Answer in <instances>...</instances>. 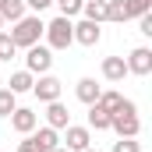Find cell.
<instances>
[{"instance_id": "obj_1", "label": "cell", "mask_w": 152, "mask_h": 152, "mask_svg": "<svg viewBox=\"0 0 152 152\" xmlns=\"http://www.w3.org/2000/svg\"><path fill=\"white\" fill-rule=\"evenodd\" d=\"M42 28H46V21H42L39 14H25V18H18V21L11 25L7 36L14 39L18 50H28V46H36L39 39H42Z\"/></svg>"}, {"instance_id": "obj_2", "label": "cell", "mask_w": 152, "mask_h": 152, "mask_svg": "<svg viewBox=\"0 0 152 152\" xmlns=\"http://www.w3.org/2000/svg\"><path fill=\"white\" fill-rule=\"evenodd\" d=\"M42 36H46V46L57 53V50H67L71 42H75V28H71V18H53L46 28H42Z\"/></svg>"}, {"instance_id": "obj_3", "label": "cell", "mask_w": 152, "mask_h": 152, "mask_svg": "<svg viewBox=\"0 0 152 152\" xmlns=\"http://www.w3.org/2000/svg\"><path fill=\"white\" fill-rule=\"evenodd\" d=\"M50 67H53V50L50 46H28L25 50V71H32V75H50Z\"/></svg>"}, {"instance_id": "obj_4", "label": "cell", "mask_w": 152, "mask_h": 152, "mask_svg": "<svg viewBox=\"0 0 152 152\" xmlns=\"http://www.w3.org/2000/svg\"><path fill=\"white\" fill-rule=\"evenodd\" d=\"M124 64H127V75L149 78L152 75V50H149V46H134V50L124 57Z\"/></svg>"}, {"instance_id": "obj_5", "label": "cell", "mask_w": 152, "mask_h": 152, "mask_svg": "<svg viewBox=\"0 0 152 152\" xmlns=\"http://www.w3.org/2000/svg\"><path fill=\"white\" fill-rule=\"evenodd\" d=\"M110 131L117 138H138L142 134V117L138 113H113L110 117Z\"/></svg>"}, {"instance_id": "obj_6", "label": "cell", "mask_w": 152, "mask_h": 152, "mask_svg": "<svg viewBox=\"0 0 152 152\" xmlns=\"http://www.w3.org/2000/svg\"><path fill=\"white\" fill-rule=\"evenodd\" d=\"M60 88H64V81L53 75H39L32 81V96H36L39 103H53V99H60Z\"/></svg>"}, {"instance_id": "obj_7", "label": "cell", "mask_w": 152, "mask_h": 152, "mask_svg": "<svg viewBox=\"0 0 152 152\" xmlns=\"http://www.w3.org/2000/svg\"><path fill=\"white\" fill-rule=\"evenodd\" d=\"M7 120H11V127H14L18 134H32V131L39 127V113L28 110V106H14V113L7 117Z\"/></svg>"}, {"instance_id": "obj_8", "label": "cell", "mask_w": 152, "mask_h": 152, "mask_svg": "<svg viewBox=\"0 0 152 152\" xmlns=\"http://www.w3.org/2000/svg\"><path fill=\"white\" fill-rule=\"evenodd\" d=\"M64 131H67V134H64V149L81 152V149L92 145V131H88V127H81V124H67Z\"/></svg>"}, {"instance_id": "obj_9", "label": "cell", "mask_w": 152, "mask_h": 152, "mask_svg": "<svg viewBox=\"0 0 152 152\" xmlns=\"http://www.w3.org/2000/svg\"><path fill=\"white\" fill-rule=\"evenodd\" d=\"M71 28H75V42H81V46H96V42L103 39V28H99L96 21H88V18L71 21Z\"/></svg>"}, {"instance_id": "obj_10", "label": "cell", "mask_w": 152, "mask_h": 152, "mask_svg": "<svg viewBox=\"0 0 152 152\" xmlns=\"http://www.w3.org/2000/svg\"><path fill=\"white\" fill-rule=\"evenodd\" d=\"M67 124H71V113H67V106H64L60 99L46 103V127H53V131H64Z\"/></svg>"}, {"instance_id": "obj_11", "label": "cell", "mask_w": 152, "mask_h": 152, "mask_svg": "<svg viewBox=\"0 0 152 152\" xmlns=\"http://www.w3.org/2000/svg\"><path fill=\"white\" fill-rule=\"evenodd\" d=\"M99 92H103V85L96 81V78H78V85H75V96L85 103V106H92L96 99H99Z\"/></svg>"}, {"instance_id": "obj_12", "label": "cell", "mask_w": 152, "mask_h": 152, "mask_svg": "<svg viewBox=\"0 0 152 152\" xmlns=\"http://www.w3.org/2000/svg\"><path fill=\"white\" fill-rule=\"evenodd\" d=\"M28 138L36 142V149H39V152H53L57 145H60V134H57L53 127H39V131H32Z\"/></svg>"}, {"instance_id": "obj_13", "label": "cell", "mask_w": 152, "mask_h": 152, "mask_svg": "<svg viewBox=\"0 0 152 152\" xmlns=\"http://www.w3.org/2000/svg\"><path fill=\"white\" fill-rule=\"evenodd\" d=\"M103 78H106V81H124V78H127L124 57H103Z\"/></svg>"}, {"instance_id": "obj_14", "label": "cell", "mask_w": 152, "mask_h": 152, "mask_svg": "<svg viewBox=\"0 0 152 152\" xmlns=\"http://www.w3.org/2000/svg\"><path fill=\"white\" fill-rule=\"evenodd\" d=\"M32 81H36L32 71H14V75L7 78V88H11L14 96H21V92H32Z\"/></svg>"}, {"instance_id": "obj_15", "label": "cell", "mask_w": 152, "mask_h": 152, "mask_svg": "<svg viewBox=\"0 0 152 152\" xmlns=\"http://www.w3.org/2000/svg\"><path fill=\"white\" fill-rule=\"evenodd\" d=\"M81 14H85L88 21L103 25V21H106V0H85V4H81Z\"/></svg>"}, {"instance_id": "obj_16", "label": "cell", "mask_w": 152, "mask_h": 152, "mask_svg": "<svg viewBox=\"0 0 152 152\" xmlns=\"http://www.w3.org/2000/svg\"><path fill=\"white\" fill-rule=\"evenodd\" d=\"M120 103H124V96H120L117 88H110V92H99V99H96V106H99V110H106L110 117L120 110Z\"/></svg>"}, {"instance_id": "obj_17", "label": "cell", "mask_w": 152, "mask_h": 152, "mask_svg": "<svg viewBox=\"0 0 152 152\" xmlns=\"http://www.w3.org/2000/svg\"><path fill=\"white\" fill-rule=\"evenodd\" d=\"M88 131H110V113L99 110L96 103L88 106Z\"/></svg>"}, {"instance_id": "obj_18", "label": "cell", "mask_w": 152, "mask_h": 152, "mask_svg": "<svg viewBox=\"0 0 152 152\" xmlns=\"http://www.w3.org/2000/svg\"><path fill=\"white\" fill-rule=\"evenodd\" d=\"M0 18L11 21V25H14L18 18H25V0H7V4L0 7Z\"/></svg>"}, {"instance_id": "obj_19", "label": "cell", "mask_w": 152, "mask_h": 152, "mask_svg": "<svg viewBox=\"0 0 152 152\" xmlns=\"http://www.w3.org/2000/svg\"><path fill=\"white\" fill-rule=\"evenodd\" d=\"M106 21H113V25H124V21H127L124 0H106Z\"/></svg>"}, {"instance_id": "obj_20", "label": "cell", "mask_w": 152, "mask_h": 152, "mask_svg": "<svg viewBox=\"0 0 152 152\" xmlns=\"http://www.w3.org/2000/svg\"><path fill=\"white\" fill-rule=\"evenodd\" d=\"M124 11H127V21L131 18H142L152 11V0H124Z\"/></svg>"}, {"instance_id": "obj_21", "label": "cell", "mask_w": 152, "mask_h": 152, "mask_svg": "<svg viewBox=\"0 0 152 152\" xmlns=\"http://www.w3.org/2000/svg\"><path fill=\"white\" fill-rule=\"evenodd\" d=\"M14 106H18V96H14L11 88H0V117H11Z\"/></svg>"}, {"instance_id": "obj_22", "label": "cell", "mask_w": 152, "mask_h": 152, "mask_svg": "<svg viewBox=\"0 0 152 152\" xmlns=\"http://www.w3.org/2000/svg\"><path fill=\"white\" fill-rule=\"evenodd\" d=\"M14 53H18L14 39L7 36V32H0V60H14Z\"/></svg>"}, {"instance_id": "obj_23", "label": "cell", "mask_w": 152, "mask_h": 152, "mask_svg": "<svg viewBox=\"0 0 152 152\" xmlns=\"http://www.w3.org/2000/svg\"><path fill=\"white\" fill-rule=\"evenodd\" d=\"M53 4L60 7L64 18H75V14H81V4H85V0H53Z\"/></svg>"}, {"instance_id": "obj_24", "label": "cell", "mask_w": 152, "mask_h": 152, "mask_svg": "<svg viewBox=\"0 0 152 152\" xmlns=\"http://www.w3.org/2000/svg\"><path fill=\"white\" fill-rule=\"evenodd\" d=\"M110 152H142V142L138 138H117Z\"/></svg>"}, {"instance_id": "obj_25", "label": "cell", "mask_w": 152, "mask_h": 152, "mask_svg": "<svg viewBox=\"0 0 152 152\" xmlns=\"http://www.w3.org/2000/svg\"><path fill=\"white\" fill-rule=\"evenodd\" d=\"M50 4H53V0H25V11H32V14H42Z\"/></svg>"}, {"instance_id": "obj_26", "label": "cell", "mask_w": 152, "mask_h": 152, "mask_svg": "<svg viewBox=\"0 0 152 152\" xmlns=\"http://www.w3.org/2000/svg\"><path fill=\"white\" fill-rule=\"evenodd\" d=\"M14 152H39V149H36V142L25 134V142H18V149H14Z\"/></svg>"}, {"instance_id": "obj_27", "label": "cell", "mask_w": 152, "mask_h": 152, "mask_svg": "<svg viewBox=\"0 0 152 152\" xmlns=\"http://www.w3.org/2000/svg\"><path fill=\"white\" fill-rule=\"evenodd\" d=\"M53 152H71V149H64V145H57V149H53Z\"/></svg>"}, {"instance_id": "obj_28", "label": "cell", "mask_w": 152, "mask_h": 152, "mask_svg": "<svg viewBox=\"0 0 152 152\" xmlns=\"http://www.w3.org/2000/svg\"><path fill=\"white\" fill-rule=\"evenodd\" d=\"M81 152H99V149H92V145H88V149H81Z\"/></svg>"}, {"instance_id": "obj_29", "label": "cell", "mask_w": 152, "mask_h": 152, "mask_svg": "<svg viewBox=\"0 0 152 152\" xmlns=\"http://www.w3.org/2000/svg\"><path fill=\"white\" fill-rule=\"evenodd\" d=\"M0 32H4V18H0Z\"/></svg>"}, {"instance_id": "obj_30", "label": "cell", "mask_w": 152, "mask_h": 152, "mask_svg": "<svg viewBox=\"0 0 152 152\" xmlns=\"http://www.w3.org/2000/svg\"><path fill=\"white\" fill-rule=\"evenodd\" d=\"M4 4H7V0H0V7H4Z\"/></svg>"}]
</instances>
